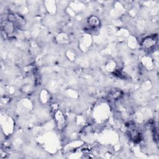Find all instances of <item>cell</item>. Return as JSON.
Returning <instances> with one entry per match:
<instances>
[{
    "mask_svg": "<svg viewBox=\"0 0 159 159\" xmlns=\"http://www.w3.org/2000/svg\"><path fill=\"white\" fill-rule=\"evenodd\" d=\"M157 42V38H155L154 36H150L145 38L143 41V46L144 48L150 49L155 45Z\"/></svg>",
    "mask_w": 159,
    "mask_h": 159,
    "instance_id": "cell-1",
    "label": "cell"
},
{
    "mask_svg": "<svg viewBox=\"0 0 159 159\" xmlns=\"http://www.w3.org/2000/svg\"><path fill=\"white\" fill-rule=\"evenodd\" d=\"M4 30L7 34H11L15 30V24L7 19L4 22Z\"/></svg>",
    "mask_w": 159,
    "mask_h": 159,
    "instance_id": "cell-2",
    "label": "cell"
},
{
    "mask_svg": "<svg viewBox=\"0 0 159 159\" xmlns=\"http://www.w3.org/2000/svg\"><path fill=\"white\" fill-rule=\"evenodd\" d=\"M88 24L91 27L96 28L99 25V20L96 16H91L88 20Z\"/></svg>",
    "mask_w": 159,
    "mask_h": 159,
    "instance_id": "cell-3",
    "label": "cell"
}]
</instances>
